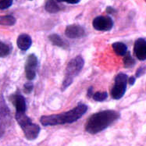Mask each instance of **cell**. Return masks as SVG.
Returning a JSON list of instances; mask_svg holds the SVG:
<instances>
[{
  "label": "cell",
  "instance_id": "6da1fadb",
  "mask_svg": "<svg viewBox=\"0 0 146 146\" xmlns=\"http://www.w3.org/2000/svg\"><path fill=\"white\" fill-rule=\"evenodd\" d=\"M87 110H88V106L86 105L80 103L73 110H70L67 112H64L60 114L42 116L40 118V122L45 127L72 123L81 118L84 114L86 113Z\"/></svg>",
  "mask_w": 146,
  "mask_h": 146
},
{
  "label": "cell",
  "instance_id": "7a4b0ae2",
  "mask_svg": "<svg viewBox=\"0 0 146 146\" xmlns=\"http://www.w3.org/2000/svg\"><path fill=\"white\" fill-rule=\"evenodd\" d=\"M119 118V113L115 110L98 112L90 116L85 124V131L91 134H98L109 127Z\"/></svg>",
  "mask_w": 146,
  "mask_h": 146
},
{
  "label": "cell",
  "instance_id": "3957f363",
  "mask_svg": "<svg viewBox=\"0 0 146 146\" xmlns=\"http://www.w3.org/2000/svg\"><path fill=\"white\" fill-rule=\"evenodd\" d=\"M15 118L27 140H35L40 133V127L31 121L25 113H17Z\"/></svg>",
  "mask_w": 146,
  "mask_h": 146
},
{
  "label": "cell",
  "instance_id": "277c9868",
  "mask_svg": "<svg viewBox=\"0 0 146 146\" xmlns=\"http://www.w3.org/2000/svg\"><path fill=\"white\" fill-rule=\"evenodd\" d=\"M84 64V60L81 56H78L70 61L66 68L65 78L62 84V91H65L72 84L75 77L81 72Z\"/></svg>",
  "mask_w": 146,
  "mask_h": 146
},
{
  "label": "cell",
  "instance_id": "5b68a950",
  "mask_svg": "<svg viewBox=\"0 0 146 146\" xmlns=\"http://www.w3.org/2000/svg\"><path fill=\"white\" fill-rule=\"evenodd\" d=\"M128 77L123 73H119L115 78V83L111 90V96L114 99H120L124 96L127 90Z\"/></svg>",
  "mask_w": 146,
  "mask_h": 146
},
{
  "label": "cell",
  "instance_id": "8992f818",
  "mask_svg": "<svg viewBox=\"0 0 146 146\" xmlns=\"http://www.w3.org/2000/svg\"><path fill=\"white\" fill-rule=\"evenodd\" d=\"M92 26L99 31H109L113 27V21L109 16H98L93 20Z\"/></svg>",
  "mask_w": 146,
  "mask_h": 146
},
{
  "label": "cell",
  "instance_id": "52a82bcc",
  "mask_svg": "<svg viewBox=\"0 0 146 146\" xmlns=\"http://www.w3.org/2000/svg\"><path fill=\"white\" fill-rule=\"evenodd\" d=\"M38 66V59L35 54H31L27 58L25 63V74L27 80L32 81L36 77V69Z\"/></svg>",
  "mask_w": 146,
  "mask_h": 146
},
{
  "label": "cell",
  "instance_id": "ba28073f",
  "mask_svg": "<svg viewBox=\"0 0 146 146\" xmlns=\"http://www.w3.org/2000/svg\"><path fill=\"white\" fill-rule=\"evenodd\" d=\"M134 52L137 60H146V39L140 38L137 39L134 45Z\"/></svg>",
  "mask_w": 146,
  "mask_h": 146
},
{
  "label": "cell",
  "instance_id": "9c48e42d",
  "mask_svg": "<svg viewBox=\"0 0 146 146\" xmlns=\"http://www.w3.org/2000/svg\"><path fill=\"white\" fill-rule=\"evenodd\" d=\"M65 35L69 38H81L85 35V31L80 25L70 24L66 27Z\"/></svg>",
  "mask_w": 146,
  "mask_h": 146
},
{
  "label": "cell",
  "instance_id": "30bf717a",
  "mask_svg": "<svg viewBox=\"0 0 146 146\" xmlns=\"http://www.w3.org/2000/svg\"><path fill=\"white\" fill-rule=\"evenodd\" d=\"M11 100L13 106H15L17 113H26L27 106L24 96H22L20 94H16L12 96Z\"/></svg>",
  "mask_w": 146,
  "mask_h": 146
},
{
  "label": "cell",
  "instance_id": "8fae6325",
  "mask_svg": "<svg viewBox=\"0 0 146 146\" xmlns=\"http://www.w3.org/2000/svg\"><path fill=\"white\" fill-rule=\"evenodd\" d=\"M17 45L21 50L27 51L32 45V39L27 34H21L17 38Z\"/></svg>",
  "mask_w": 146,
  "mask_h": 146
},
{
  "label": "cell",
  "instance_id": "7c38bea8",
  "mask_svg": "<svg viewBox=\"0 0 146 146\" xmlns=\"http://www.w3.org/2000/svg\"><path fill=\"white\" fill-rule=\"evenodd\" d=\"M48 39L50 40L52 44L54 45H56L58 47H61V48H66L68 47V44L63 40L61 37L56 35V34H52L48 37Z\"/></svg>",
  "mask_w": 146,
  "mask_h": 146
},
{
  "label": "cell",
  "instance_id": "4fadbf2b",
  "mask_svg": "<svg viewBox=\"0 0 146 146\" xmlns=\"http://www.w3.org/2000/svg\"><path fill=\"white\" fill-rule=\"evenodd\" d=\"M112 47H113L114 52L120 56H123L127 52V46L123 42H115L112 45Z\"/></svg>",
  "mask_w": 146,
  "mask_h": 146
},
{
  "label": "cell",
  "instance_id": "5bb4252c",
  "mask_svg": "<svg viewBox=\"0 0 146 146\" xmlns=\"http://www.w3.org/2000/svg\"><path fill=\"white\" fill-rule=\"evenodd\" d=\"M45 9L49 13H56L60 10V6L57 4L56 0H47Z\"/></svg>",
  "mask_w": 146,
  "mask_h": 146
},
{
  "label": "cell",
  "instance_id": "9a60e30c",
  "mask_svg": "<svg viewBox=\"0 0 146 146\" xmlns=\"http://www.w3.org/2000/svg\"><path fill=\"white\" fill-rule=\"evenodd\" d=\"M16 24V19L11 15L0 16V25L13 26Z\"/></svg>",
  "mask_w": 146,
  "mask_h": 146
},
{
  "label": "cell",
  "instance_id": "2e32d148",
  "mask_svg": "<svg viewBox=\"0 0 146 146\" xmlns=\"http://www.w3.org/2000/svg\"><path fill=\"white\" fill-rule=\"evenodd\" d=\"M11 52V48L8 44L0 41V58H4L9 56Z\"/></svg>",
  "mask_w": 146,
  "mask_h": 146
},
{
  "label": "cell",
  "instance_id": "e0dca14e",
  "mask_svg": "<svg viewBox=\"0 0 146 146\" xmlns=\"http://www.w3.org/2000/svg\"><path fill=\"white\" fill-rule=\"evenodd\" d=\"M123 65L126 68H130V67H133L135 65V60L134 58L131 56L130 52H127V53L123 56Z\"/></svg>",
  "mask_w": 146,
  "mask_h": 146
},
{
  "label": "cell",
  "instance_id": "ac0fdd59",
  "mask_svg": "<svg viewBox=\"0 0 146 146\" xmlns=\"http://www.w3.org/2000/svg\"><path fill=\"white\" fill-rule=\"evenodd\" d=\"M108 97L107 92H98L93 94L92 98L96 102H103L105 101Z\"/></svg>",
  "mask_w": 146,
  "mask_h": 146
},
{
  "label": "cell",
  "instance_id": "d6986e66",
  "mask_svg": "<svg viewBox=\"0 0 146 146\" xmlns=\"http://www.w3.org/2000/svg\"><path fill=\"white\" fill-rule=\"evenodd\" d=\"M13 0H0V9H6L13 5Z\"/></svg>",
  "mask_w": 146,
  "mask_h": 146
},
{
  "label": "cell",
  "instance_id": "ffe728a7",
  "mask_svg": "<svg viewBox=\"0 0 146 146\" xmlns=\"http://www.w3.org/2000/svg\"><path fill=\"white\" fill-rule=\"evenodd\" d=\"M33 88H34V85L31 82H27L24 85V92L29 94L32 92Z\"/></svg>",
  "mask_w": 146,
  "mask_h": 146
},
{
  "label": "cell",
  "instance_id": "44dd1931",
  "mask_svg": "<svg viewBox=\"0 0 146 146\" xmlns=\"http://www.w3.org/2000/svg\"><path fill=\"white\" fill-rule=\"evenodd\" d=\"M146 72V65L141 66L139 68L137 69L136 71V78H140L142 75L145 74Z\"/></svg>",
  "mask_w": 146,
  "mask_h": 146
},
{
  "label": "cell",
  "instance_id": "7402d4cb",
  "mask_svg": "<svg viewBox=\"0 0 146 146\" xmlns=\"http://www.w3.org/2000/svg\"><path fill=\"white\" fill-rule=\"evenodd\" d=\"M59 3H66L69 4H78L81 2V0H56Z\"/></svg>",
  "mask_w": 146,
  "mask_h": 146
},
{
  "label": "cell",
  "instance_id": "603a6c76",
  "mask_svg": "<svg viewBox=\"0 0 146 146\" xmlns=\"http://www.w3.org/2000/svg\"><path fill=\"white\" fill-rule=\"evenodd\" d=\"M106 13H109V14H113V13H116V9H113L111 6H108L107 8H106Z\"/></svg>",
  "mask_w": 146,
  "mask_h": 146
},
{
  "label": "cell",
  "instance_id": "cb8c5ba5",
  "mask_svg": "<svg viewBox=\"0 0 146 146\" xmlns=\"http://www.w3.org/2000/svg\"><path fill=\"white\" fill-rule=\"evenodd\" d=\"M135 81H136V78H135V77H131V78H129L128 80H127V82H128L130 85H134V83H135Z\"/></svg>",
  "mask_w": 146,
  "mask_h": 146
},
{
  "label": "cell",
  "instance_id": "d4e9b609",
  "mask_svg": "<svg viewBox=\"0 0 146 146\" xmlns=\"http://www.w3.org/2000/svg\"><path fill=\"white\" fill-rule=\"evenodd\" d=\"M92 87H90L89 89H88V97H92V96H93V92H92Z\"/></svg>",
  "mask_w": 146,
  "mask_h": 146
},
{
  "label": "cell",
  "instance_id": "484cf974",
  "mask_svg": "<svg viewBox=\"0 0 146 146\" xmlns=\"http://www.w3.org/2000/svg\"><path fill=\"white\" fill-rule=\"evenodd\" d=\"M30 1H32V0H30Z\"/></svg>",
  "mask_w": 146,
  "mask_h": 146
}]
</instances>
